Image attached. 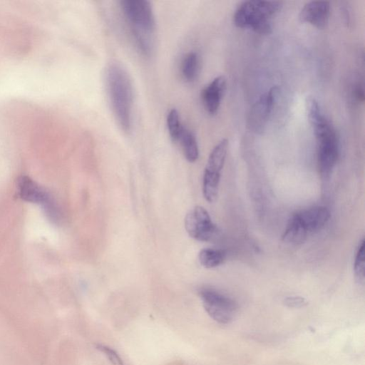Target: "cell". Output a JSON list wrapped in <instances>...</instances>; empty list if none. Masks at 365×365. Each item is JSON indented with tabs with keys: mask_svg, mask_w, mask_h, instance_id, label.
<instances>
[{
	"mask_svg": "<svg viewBox=\"0 0 365 365\" xmlns=\"http://www.w3.org/2000/svg\"><path fill=\"white\" fill-rule=\"evenodd\" d=\"M309 233L294 214L289 220L282 235L283 242L291 245L303 243Z\"/></svg>",
	"mask_w": 365,
	"mask_h": 365,
	"instance_id": "13",
	"label": "cell"
},
{
	"mask_svg": "<svg viewBox=\"0 0 365 365\" xmlns=\"http://www.w3.org/2000/svg\"><path fill=\"white\" fill-rule=\"evenodd\" d=\"M101 352H103L112 363L113 365H123L121 359L112 349L108 348L106 346L98 345L97 346Z\"/></svg>",
	"mask_w": 365,
	"mask_h": 365,
	"instance_id": "19",
	"label": "cell"
},
{
	"mask_svg": "<svg viewBox=\"0 0 365 365\" xmlns=\"http://www.w3.org/2000/svg\"><path fill=\"white\" fill-rule=\"evenodd\" d=\"M200 58L195 51L187 53L183 58L181 63V73L183 78L187 82L194 81L199 73Z\"/></svg>",
	"mask_w": 365,
	"mask_h": 365,
	"instance_id": "15",
	"label": "cell"
},
{
	"mask_svg": "<svg viewBox=\"0 0 365 365\" xmlns=\"http://www.w3.org/2000/svg\"><path fill=\"white\" fill-rule=\"evenodd\" d=\"M308 233L321 230L329 221L331 214L324 206H314L295 213Z\"/></svg>",
	"mask_w": 365,
	"mask_h": 365,
	"instance_id": "12",
	"label": "cell"
},
{
	"mask_svg": "<svg viewBox=\"0 0 365 365\" xmlns=\"http://www.w3.org/2000/svg\"><path fill=\"white\" fill-rule=\"evenodd\" d=\"M178 142H180L185 158L190 163L196 161L199 156V148L195 135L184 127Z\"/></svg>",
	"mask_w": 365,
	"mask_h": 365,
	"instance_id": "14",
	"label": "cell"
},
{
	"mask_svg": "<svg viewBox=\"0 0 365 365\" xmlns=\"http://www.w3.org/2000/svg\"><path fill=\"white\" fill-rule=\"evenodd\" d=\"M17 190L22 200L41 204L51 219H58V210L54 200L44 188L31 178L25 175L19 177L17 180Z\"/></svg>",
	"mask_w": 365,
	"mask_h": 365,
	"instance_id": "7",
	"label": "cell"
},
{
	"mask_svg": "<svg viewBox=\"0 0 365 365\" xmlns=\"http://www.w3.org/2000/svg\"><path fill=\"white\" fill-rule=\"evenodd\" d=\"M227 87L225 76H219L215 78L202 91V101L207 112L215 115L220 106L222 97Z\"/></svg>",
	"mask_w": 365,
	"mask_h": 365,
	"instance_id": "11",
	"label": "cell"
},
{
	"mask_svg": "<svg viewBox=\"0 0 365 365\" xmlns=\"http://www.w3.org/2000/svg\"><path fill=\"white\" fill-rule=\"evenodd\" d=\"M228 149V140L222 139L212 148L205 168L202 179V193L209 202L216 200L218 195L221 171L223 168Z\"/></svg>",
	"mask_w": 365,
	"mask_h": 365,
	"instance_id": "5",
	"label": "cell"
},
{
	"mask_svg": "<svg viewBox=\"0 0 365 365\" xmlns=\"http://www.w3.org/2000/svg\"><path fill=\"white\" fill-rule=\"evenodd\" d=\"M185 227L188 235L196 240L207 242L217 234L208 212L202 206H195L186 215Z\"/></svg>",
	"mask_w": 365,
	"mask_h": 365,
	"instance_id": "8",
	"label": "cell"
},
{
	"mask_svg": "<svg viewBox=\"0 0 365 365\" xmlns=\"http://www.w3.org/2000/svg\"><path fill=\"white\" fill-rule=\"evenodd\" d=\"M317 142V165L323 179L329 178L339 158V140L330 121L321 113L309 121Z\"/></svg>",
	"mask_w": 365,
	"mask_h": 365,
	"instance_id": "3",
	"label": "cell"
},
{
	"mask_svg": "<svg viewBox=\"0 0 365 365\" xmlns=\"http://www.w3.org/2000/svg\"><path fill=\"white\" fill-rule=\"evenodd\" d=\"M167 126L169 135L174 142H178L184 126L175 108L171 109L167 115Z\"/></svg>",
	"mask_w": 365,
	"mask_h": 365,
	"instance_id": "17",
	"label": "cell"
},
{
	"mask_svg": "<svg viewBox=\"0 0 365 365\" xmlns=\"http://www.w3.org/2000/svg\"><path fill=\"white\" fill-rule=\"evenodd\" d=\"M353 94L354 96V98L359 101V102H364V90L363 84L360 82H357L354 85V88L353 89Z\"/></svg>",
	"mask_w": 365,
	"mask_h": 365,
	"instance_id": "21",
	"label": "cell"
},
{
	"mask_svg": "<svg viewBox=\"0 0 365 365\" xmlns=\"http://www.w3.org/2000/svg\"><path fill=\"white\" fill-rule=\"evenodd\" d=\"M354 274L359 282H364L365 274V242L362 240L356 252L354 264Z\"/></svg>",
	"mask_w": 365,
	"mask_h": 365,
	"instance_id": "18",
	"label": "cell"
},
{
	"mask_svg": "<svg viewBox=\"0 0 365 365\" xmlns=\"http://www.w3.org/2000/svg\"><path fill=\"white\" fill-rule=\"evenodd\" d=\"M199 296L207 314L220 324H228L237 312V304L229 296L212 288L199 290Z\"/></svg>",
	"mask_w": 365,
	"mask_h": 365,
	"instance_id": "6",
	"label": "cell"
},
{
	"mask_svg": "<svg viewBox=\"0 0 365 365\" xmlns=\"http://www.w3.org/2000/svg\"><path fill=\"white\" fill-rule=\"evenodd\" d=\"M278 93L279 88L276 86H272L261 95L252 106L247 117V126L252 131L261 133L264 130L272 111Z\"/></svg>",
	"mask_w": 365,
	"mask_h": 365,
	"instance_id": "9",
	"label": "cell"
},
{
	"mask_svg": "<svg viewBox=\"0 0 365 365\" xmlns=\"http://www.w3.org/2000/svg\"><path fill=\"white\" fill-rule=\"evenodd\" d=\"M120 4L137 46L143 54L149 55L153 50L155 31L151 3L147 0H123Z\"/></svg>",
	"mask_w": 365,
	"mask_h": 365,
	"instance_id": "2",
	"label": "cell"
},
{
	"mask_svg": "<svg viewBox=\"0 0 365 365\" xmlns=\"http://www.w3.org/2000/svg\"><path fill=\"white\" fill-rule=\"evenodd\" d=\"M284 302L289 307H302L307 304L306 299L301 297H289Z\"/></svg>",
	"mask_w": 365,
	"mask_h": 365,
	"instance_id": "20",
	"label": "cell"
},
{
	"mask_svg": "<svg viewBox=\"0 0 365 365\" xmlns=\"http://www.w3.org/2000/svg\"><path fill=\"white\" fill-rule=\"evenodd\" d=\"M330 15L329 2L312 1L307 2L299 13L302 22L308 23L318 29L327 26Z\"/></svg>",
	"mask_w": 365,
	"mask_h": 365,
	"instance_id": "10",
	"label": "cell"
},
{
	"mask_svg": "<svg viewBox=\"0 0 365 365\" xmlns=\"http://www.w3.org/2000/svg\"><path fill=\"white\" fill-rule=\"evenodd\" d=\"M106 87L113 113L120 128L132 126L133 88L127 71L118 63H110L105 73Z\"/></svg>",
	"mask_w": 365,
	"mask_h": 365,
	"instance_id": "1",
	"label": "cell"
},
{
	"mask_svg": "<svg viewBox=\"0 0 365 365\" xmlns=\"http://www.w3.org/2000/svg\"><path fill=\"white\" fill-rule=\"evenodd\" d=\"M282 7L276 1L249 0L242 2L234 14V23L239 28H247L259 34L272 31L270 19Z\"/></svg>",
	"mask_w": 365,
	"mask_h": 365,
	"instance_id": "4",
	"label": "cell"
},
{
	"mask_svg": "<svg viewBox=\"0 0 365 365\" xmlns=\"http://www.w3.org/2000/svg\"><path fill=\"white\" fill-rule=\"evenodd\" d=\"M201 265L211 269L222 264L226 259V253L220 249L205 248L200 250L198 255Z\"/></svg>",
	"mask_w": 365,
	"mask_h": 365,
	"instance_id": "16",
	"label": "cell"
}]
</instances>
